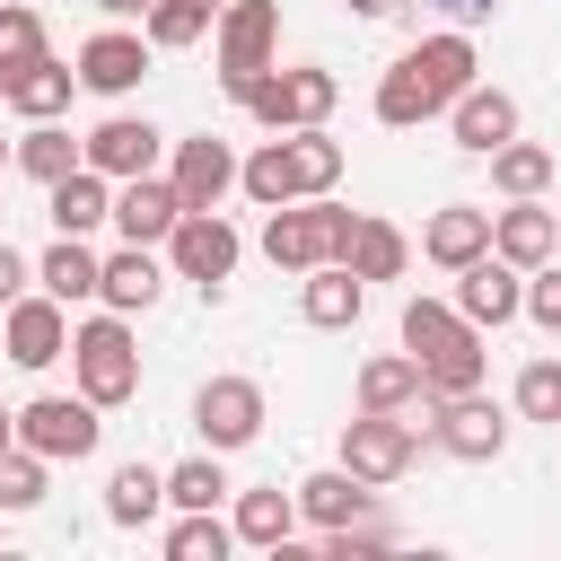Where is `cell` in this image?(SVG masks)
Here are the masks:
<instances>
[{
    "label": "cell",
    "mask_w": 561,
    "mask_h": 561,
    "mask_svg": "<svg viewBox=\"0 0 561 561\" xmlns=\"http://www.w3.org/2000/svg\"><path fill=\"white\" fill-rule=\"evenodd\" d=\"M403 351L421 359V377H430V394H438V403L482 386V324H473L465 307L412 298V307H403Z\"/></svg>",
    "instance_id": "cell-1"
},
{
    "label": "cell",
    "mask_w": 561,
    "mask_h": 561,
    "mask_svg": "<svg viewBox=\"0 0 561 561\" xmlns=\"http://www.w3.org/2000/svg\"><path fill=\"white\" fill-rule=\"evenodd\" d=\"M351 219H359V210H333L324 193H298V202H280V210H272L263 254H272L280 272H316V263H333V254H342Z\"/></svg>",
    "instance_id": "cell-2"
},
{
    "label": "cell",
    "mask_w": 561,
    "mask_h": 561,
    "mask_svg": "<svg viewBox=\"0 0 561 561\" xmlns=\"http://www.w3.org/2000/svg\"><path fill=\"white\" fill-rule=\"evenodd\" d=\"M70 368H79V394H88L96 412H114V403H131V394H140V351H131L123 316L79 324V333H70Z\"/></svg>",
    "instance_id": "cell-3"
},
{
    "label": "cell",
    "mask_w": 561,
    "mask_h": 561,
    "mask_svg": "<svg viewBox=\"0 0 561 561\" xmlns=\"http://www.w3.org/2000/svg\"><path fill=\"white\" fill-rule=\"evenodd\" d=\"M272 44H280V0H237L219 18V88L245 105V88L272 70Z\"/></svg>",
    "instance_id": "cell-4"
},
{
    "label": "cell",
    "mask_w": 561,
    "mask_h": 561,
    "mask_svg": "<svg viewBox=\"0 0 561 561\" xmlns=\"http://www.w3.org/2000/svg\"><path fill=\"white\" fill-rule=\"evenodd\" d=\"M96 438H105V421H96V403L88 394H35L26 412H18V447H35V456H96Z\"/></svg>",
    "instance_id": "cell-5"
},
{
    "label": "cell",
    "mask_w": 561,
    "mask_h": 561,
    "mask_svg": "<svg viewBox=\"0 0 561 561\" xmlns=\"http://www.w3.org/2000/svg\"><path fill=\"white\" fill-rule=\"evenodd\" d=\"M412 438H421V421H403V412H359V421L342 430V465L377 491V482H394V473L412 465Z\"/></svg>",
    "instance_id": "cell-6"
},
{
    "label": "cell",
    "mask_w": 561,
    "mask_h": 561,
    "mask_svg": "<svg viewBox=\"0 0 561 561\" xmlns=\"http://www.w3.org/2000/svg\"><path fill=\"white\" fill-rule=\"evenodd\" d=\"M0 333H9V359H18V368H53V359L70 351V316H61L53 289H44V298H9V307H0Z\"/></svg>",
    "instance_id": "cell-7"
},
{
    "label": "cell",
    "mask_w": 561,
    "mask_h": 561,
    "mask_svg": "<svg viewBox=\"0 0 561 561\" xmlns=\"http://www.w3.org/2000/svg\"><path fill=\"white\" fill-rule=\"evenodd\" d=\"M430 438H438L447 456H465V465H491V456L508 447V421H500V403H482V394H447V403L430 412Z\"/></svg>",
    "instance_id": "cell-8"
},
{
    "label": "cell",
    "mask_w": 561,
    "mask_h": 561,
    "mask_svg": "<svg viewBox=\"0 0 561 561\" xmlns=\"http://www.w3.org/2000/svg\"><path fill=\"white\" fill-rule=\"evenodd\" d=\"M167 254H175V272H184V280H202V289H210V280H228V272H237V228H228L219 210H184V219H175V237H167Z\"/></svg>",
    "instance_id": "cell-9"
},
{
    "label": "cell",
    "mask_w": 561,
    "mask_h": 561,
    "mask_svg": "<svg viewBox=\"0 0 561 561\" xmlns=\"http://www.w3.org/2000/svg\"><path fill=\"white\" fill-rule=\"evenodd\" d=\"M193 421H202L210 447H245V438L263 430V386H254V377H210V386L193 394Z\"/></svg>",
    "instance_id": "cell-10"
},
{
    "label": "cell",
    "mask_w": 561,
    "mask_h": 561,
    "mask_svg": "<svg viewBox=\"0 0 561 561\" xmlns=\"http://www.w3.org/2000/svg\"><path fill=\"white\" fill-rule=\"evenodd\" d=\"M140 79H149V44H140V35L105 26V35H88V44H79V88L123 96V88H140Z\"/></svg>",
    "instance_id": "cell-11"
},
{
    "label": "cell",
    "mask_w": 561,
    "mask_h": 561,
    "mask_svg": "<svg viewBox=\"0 0 561 561\" xmlns=\"http://www.w3.org/2000/svg\"><path fill=\"white\" fill-rule=\"evenodd\" d=\"M456 307H465L473 324H508V316L526 307V289H517V263H508V254H473V263L456 272Z\"/></svg>",
    "instance_id": "cell-12"
},
{
    "label": "cell",
    "mask_w": 561,
    "mask_h": 561,
    "mask_svg": "<svg viewBox=\"0 0 561 561\" xmlns=\"http://www.w3.org/2000/svg\"><path fill=\"white\" fill-rule=\"evenodd\" d=\"M175 219H184L175 184L123 175V193H114V228H123V245H158V237H175Z\"/></svg>",
    "instance_id": "cell-13"
},
{
    "label": "cell",
    "mask_w": 561,
    "mask_h": 561,
    "mask_svg": "<svg viewBox=\"0 0 561 561\" xmlns=\"http://www.w3.org/2000/svg\"><path fill=\"white\" fill-rule=\"evenodd\" d=\"M149 158H158V123H140V114H105L88 131V167L96 175H149Z\"/></svg>",
    "instance_id": "cell-14"
},
{
    "label": "cell",
    "mask_w": 561,
    "mask_h": 561,
    "mask_svg": "<svg viewBox=\"0 0 561 561\" xmlns=\"http://www.w3.org/2000/svg\"><path fill=\"white\" fill-rule=\"evenodd\" d=\"M228 184H237L228 140H210V131H202V140H184V149H175V202H184V210H219V193H228Z\"/></svg>",
    "instance_id": "cell-15"
},
{
    "label": "cell",
    "mask_w": 561,
    "mask_h": 561,
    "mask_svg": "<svg viewBox=\"0 0 561 561\" xmlns=\"http://www.w3.org/2000/svg\"><path fill=\"white\" fill-rule=\"evenodd\" d=\"M552 245H561V219H552V210H535V202H517V210H500V219H491V254H508L517 272L552 263Z\"/></svg>",
    "instance_id": "cell-16"
},
{
    "label": "cell",
    "mask_w": 561,
    "mask_h": 561,
    "mask_svg": "<svg viewBox=\"0 0 561 561\" xmlns=\"http://www.w3.org/2000/svg\"><path fill=\"white\" fill-rule=\"evenodd\" d=\"M500 140H517V105L500 96V88H465L456 96V149H500Z\"/></svg>",
    "instance_id": "cell-17"
},
{
    "label": "cell",
    "mask_w": 561,
    "mask_h": 561,
    "mask_svg": "<svg viewBox=\"0 0 561 561\" xmlns=\"http://www.w3.org/2000/svg\"><path fill=\"white\" fill-rule=\"evenodd\" d=\"M114 175H96V167H70L61 184H53V228L61 237H88L96 219H114V193H105Z\"/></svg>",
    "instance_id": "cell-18"
},
{
    "label": "cell",
    "mask_w": 561,
    "mask_h": 561,
    "mask_svg": "<svg viewBox=\"0 0 561 561\" xmlns=\"http://www.w3.org/2000/svg\"><path fill=\"white\" fill-rule=\"evenodd\" d=\"M430 263H447V272H465L473 254H491V210H473V202H456V210H438L430 219Z\"/></svg>",
    "instance_id": "cell-19"
},
{
    "label": "cell",
    "mask_w": 561,
    "mask_h": 561,
    "mask_svg": "<svg viewBox=\"0 0 561 561\" xmlns=\"http://www.w3.org/2000/svg\"><path fill=\"white\" fill-rule=\"evenodd\" d=\"M430 394V377H421V359L412 351H394V359H368L359 368V412H412Z\"/></svg>",
    "instance_id": "cell-20"
},
{
    "label": "cell",
    "mask_w": 561,
    "mask_h": 561,
    "mask_svg": "<svg viewBox=\"0 0 561 561\" xmlns=\"http://www.w3.org/2000/svg\"><path fill=\"white\" fill-rule=\"evenodd\" d=\"M298 508L333 535V526H351V517H368V482L351 473V465H333V473H307L298 482Z\"/></svg>",
    "instance_id": "cell-21"
},
{
    "label": "cell",
    "mask_w": 561,
    "mask_h": 561,
    "mask_svg": "<svg viewBox=\"0 0 561 561\" xmlns=\"http://www.w3.org/2000/svg\"><path fill=\"white\" fill-rule=\"evenodd\" d=\"M70 79H79V70H61V61L44 53V61H26V70H9V79H0V96H9V105H18L26 123H53V114L70 105Z\"/></svg>",
    "instance_id": "cell-22"
},
{
    "label": "cell",
    "mask_w": 561,
    "mask_h": 561,
    "mask_svg": "<svg viewBox=\"0 0 561 561\" xmlns=\"http://www.w3.org/2000/svg\"><path fill=\"white\" fill-rule=\"evenodd\" d=\"M412 70H421V88H430L438 105H456V96L473 88V44H465V35H430V44H412Z\"/></svg>",
    "instance_id": "cell-23"
},
{
    "label": "cell",
    "mask_w": 561,
    "mask_h": 561,
    "mask_svg": "<svg viewBox=\"0 0 561 561\" xmlns=\"http://www.w3.org/2000/svg\"><path fill=\"white\" fill-rule=\"evenodd\" d=\"M403 254H412V245H403V228H386V219H351V237H342V254H333V263H351L359 280H394V272H403Z\"/></svg>",
    "instance_id": "cell-24"
},
{
    "label": "cell",
    "mask_w": 561,
    "mask_h": 561,
    "mask_svg": "<svg viewBox=\"0 0 561 561\" xmlns=\"http://www.w3.org/2000/svg\"><path fill=\"white\" fill-rule=\"evenodd\" d=\"M359 298H368V280H359L351 263H316L298 307H307V324H324V333H333V324H351V316H359Z\"/></svg>",
    "instance_id": "cell-25"
},
{
    "label": "cell",
    "mask_w": 561,
    "mask_h": 561,
    "mask_svg": "<svg viewBox=\"0 0 561 561\" xmlns=\"http://www.w3.org/2000/svg\"><path fill=\"white\" fill-rule=\"evenodd\" d=\"M158 289H167V272L149 263V245H123V254L105 263V280H96V298H105L114 316H131V307H149Z\"/></svg>",
    "instance_id": "cell-26"
},
{
    "label": "cell",
    "mask_w": 561,
    "mask_h": 561,
    "mask_svg": "<svg viewBox=\"0 0 561 561\" xmlns=\"http://www.w3.org/2000/svg\"><path fill=\"white\" fill-rule=\"evenodd\" d=\"M18 167H26L35 184H61L70 167H88V140H70L61 123H35V131L18 140Z\"/></svg>",
    "instance_id": "cell-27"
},
{
    "label": "cell",
    "mask_w": 561,
    "mask_h": 561,
    "mask_svg": "<svg viewBox=\"0 0 561 561\" xmlns=\"http://www.w3.org/2000/svg\"><path fill=\"white\" fill-rule=\"evenodd\" d=\"M35 280H44V289H53L61 307H70V298H96V280H105V263H96V254H88L79 237H61V245H53L44 263H35Z\"/></svg>",
    "instance_id": "cell-28"
},
{
    "label": "cell",
    "mask_w": 561,
    "mask_h": 561,
    "mask_svg": "<svg viewBox=\"0 0 561 561\" xmlns=\"http://www.w3.org/2000/svg\"><path fill=\"white\" fill-rule=\"evenodd\" d=\"M430 114H438V96L421 88V70H412V53H403V61L377 79V123H394V131H403V123H430Z\"/></svg>",
    "instance_id": "cell-29"
},
{
    "label": "cell",
    "mask_w": 561,
    "mask_h": 561,
    "mask_svg": "<svg viewBox=\"0 0 561 561\" xmlns=\"http://www.w3.org/2000/svg\"><path fill=\"white\" fill-rule=\"evenodd\" d=\"M491 184H500L508 202H535V193L552 184V149H526V140H500V149H491Z\"/></svg>",
    "instance_id": "cell-30"
},
{
    "label": "cell",
    "mask_w": 561,
    "mask_h": 561,
    "mask_svg": "<svg viewBox=\"0 0 561 561\" xmlns=\"http://www.w3.org/2000/svg\"><path fill=\"white\" fill-rule=\"evenodd\" d=\"M158 500H167V473H149V465H123V473L105 482V517H114V526H149Z\"/></svg>",
    "instance_id": "cell-31"
},
{
    "label": "cell",
    "mask_w": 561,
    "mask_h": 561,
    "mask_svg": "<svg viewBox=\"0 0 561 561\" xmlns=\"http://www.w3.org/2000/svg\"><path fill=\"white\" fill-rule=\"evenodd\" d=\"M289 167H298V193H333L342 140H324V123H298V131H289Z\"/></svg>",
    "instance_id": "cell-32"
},
{
    "label": "cell",
    "mask_w": 561,
    "mask_h": 561,
    "mask_svg": "<svg viewBox=\"0 0 561 561\" xmlns=\"http://www.w3.org/2000/svg\"><path fill=\"white\" fill-rule=\"evenodd\" d=\"M237 184L263 202V210H280V202H298V167H289V140H272V149H254L245 167H237Z\"/></svg>",
    "instance_id": "cell-33"
},
{
    "label": "cell",
    "mask_w": 561,
    "mask_h": 561,
    "mask_svg": "<svg viewBox=\"0 0 561 561\" xmlns=\"http://www.w3.org/2000/svg\"><path fill=\"white\" fill-rule=\"evenodd\" d=\"M289 526H298V500H289V491H245V500H237V535H245V543H272V552H280Z\"/></svg>",
    "instance_id": "cell-34"
},
{
    "label": "cell",
    "mask_w": 561,
    "mask_h": 561,
    "mask_svg": "<svg viewBox=\"0 0 561 561\" xmlns=\"http://www.w3.org/2000/svg\"><path fill=\"white\" fill-rule=\"evenodd\" d=\"M44 465L53 456H35V447H0V508H35L44 500Z\"/></svg>",
    "instance_id": "cell-35"
},
{
    "label": "cell",
    "mask_w": 561,
    "mask_h": 561,
    "mask_svg": "<svg viewBox=\"0 0 561 561\" xmlns=\"http://www.w3.org/2000/svg\"><path fill=\"white\" fill-rule=\"evenodd\" d=\"M26 61H44V18L9 0V9H0V79H9V70H26Z\"/></svg>",
    "instance_id": "cell-36"
},
{
    "label": "cell",
    "mask_w": 561,
    "mask_h": 561,
    "mask_svg": "<svg viewBox=\"0 0 561 561\" xmlns=\"http://www.w3.org/2000/svg\"><path fill=\"white\" fill-rule=\"evenodd\" d=\"M219 552H228V526L210 508H184V526L167 535V561H219Z\"/></svg>",
    "instance_id": "cell-37"
},
{
    "label": "cell",
    "mask_w": 561,
    "mask_h": 561,
    "mask_svg": "<svg viewBox=\"0 0 561 561\" xmlns=\"http://www.w3.org/2000/svg\"><path fill=\"white\" fill-rule=\"evenodd\" d=\"M245 114H254V123H272V131H298V96H289V70H263V79L245 88Z\"/></svg>",
    "instance_id": "cell-38"
},
{
    "label": "cell",
    "mask_w": 561,
    "mask_h": 561,
    "mask_svg": "<svg viewBox=\"0 0 561 561\" xmlns=\"http://www.w3.org/2000/svg\"><path fill=\"white\" fill-rule=\"evenodd\" d=\"M219 491H228V473H219L210 456H193V465L167 473V500H175V508H219Z\"/></svg>",
    "instance_id": "cell-39"
},
{
    "label": "cell",
    "mask_w": 561,
    "mask_h": 561,
    "mask_svg": "<svg viewBox=\"0 0 561 561\" xmlns=\"http://www.w3.org/2000/svg\"><path fill=\"white\" fill-rule=\"evenodd\" d=\"M210 18H219V9H202V0H158V9H149V44H167V53H175V44H193Z\"/></svg>",
    "instance_id": "cell-40"
},
{
    "label": "cell",
    "mask_w": 561,
    "mask_h": 561,
    "mask_svg": "<svg viewBox=\"0 0 561 561\" xmlns=\"http://www.w3.org/2000/svg\"><path fill=\"white\" fill-rule=\"evenodd\" d=\"M517 412H526V421H552V430H561V359H535V368L517 377Z\"/></svg>",
    "instance_id": "cell-41"
},
{
    "label": "cell",
    "mask_w": 561,
    "mask_h": 561,
    "mask_svg": "<svg viewBox=\"0 0 561 561\" xmlns=\"http://www.w3.org/2000/svg\"><path fill=\"white\" fill-rule=\"evenodd\" d=\"M289 96H298V123H324L333 114V70H289Z\"/></svg>",
    "instance_id": "cell-42"
},
{
    "label": "cell",
    "mask_w": 561,
    "mask_h": 561,
    "mask_svg": "<svg viewBox=\"0 0 561 561\" xmlns=\"http://www.w3.org/2000/svg\"><path fill=\"white\" fill-rule=\"evenodd\" d=\"M526 316H535L543 333H561V272H543V263H535V289H526Z\"/></svg>",
    "instance_id": "cell-43"
},
{
    "label": "cell",
    "mask_w": 561,
    "mask_h": 561,
    "mask_svg": "<svg viewBox=\"0 0 561 561\" xmlns=\"http://www.w3.org/2000/svg\"><path fill=\"white\" fill-rule=\"evenodd\" d=\"M9 298H26V254H18V245H0V307H9Z\"/></svg>",
    "instance_id": "cell-44"
},
{
    "label": "cell",
    "mask_w": 561,
    "mask_h": 561,
    "mask_svg": "<svg viewBox=\"0 0 561 561\" xmlns=\"http://www.w3.org/2000/svg\"><path fill=\"white\" fill-rule=\"evenodd\" d=\"M430 9H438V18H456V26H473V18H491L500 0H430Z\"/></svg>",
    "instance_id": "cell-45"
},
{
    "label": "cell",
    "mask_w": 561,
    "mask_h": 561,
    "mask_svg": "<svg viewBox=\"0 0 561 561\" xmlns=\"http://www.w3.org/2000/svg\"><path fill=\"white\" fill-rule=\"evenodd\" d=\"M96 9H105V18H149L158 0H96Z\"/></svg>",
    "instance_id": "cell-46"
},
{
    "label": "cell",
    "mask_w": 561,
    "mask_h": 561,
    "mask_svg": "<svg viewBox=\"0 0 561 561\" xmlns=\"http://www.w3.org/2000/svg\"><path fill=\"white\" fill-rule=\"evenodd\" d=\"M351 9H359V18H394L403 0H351Z\"/></svg>",
    "instance_id": "cell-47"
},
{
    "label": "cell",
    "mask_w": 561,
    "mask_h": 561,
    "mask_svg": "<svg viewBox=\"0 0 561 561\" xmlns=\"http://www.w3.org/2000/svg\"><path fill=\"white\" fill-rule=\"evenodd\" d=\"M0 447H18V412H0Z\"/></svg>",
    "instance_id": "cell-48"
},
{
    "label": "cell",
    "mask_w": 561,
    "mask_h": 561,
    "mask_svg": "<svg viewBox=\"0 0 561 561\" xmlns=\"http://www.w3.org/2000/svg\"><path fill=\"white\" fill-rule=\"evenodd\" d=\"M0 359H9V333H0Z\"/></svg>",
    "instance_id": "cell-49"
},
{
    "label": "cell",
    "mask_w": 561,
    "mask_h": 561,
    "mask_svg": "<svg viewBox=\"0 0 561 561\" xmlns=\"http://www.w3.org/2000/svg\"><path fill=\"white\" fill-rule=\"evenodd\" d=\"M202 9H219V0H202Z\"/></svg>",
    "instance_id": "cell-50"
},
{
    "label": "cell",
    "mask_w": 561,
    "mask_h": 561,
    "mask_svg": "<svg viewBox=\"0 0 561 561\" xmlns=\"http://www.w3.org/2000/svg\"><path fill=\"white\" fill-rule=\"evenodd\" d=\"M552 219H561V210H552Z\"/></svg>",
    "instance_id": "cell-51"
}]
</instances>
